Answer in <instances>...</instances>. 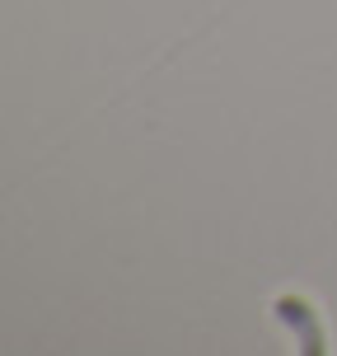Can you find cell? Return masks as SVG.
I'll list each match as a JSON object with an SVG mask.
<instances>
[{
    "mask_svg": "<svg viewBox=\"0 0 337 356\" xmlns=\"http://www.w3.org/2000/svg\"><path fill=\"white\" fill-rule=\"evenodd\" d=\"M277 319L295 333V347H300L304 356H323V352H328L323 319H319V309L304 300V296H281V300H277Z\"/></svg>",
    "mask_w": 337,
    "mask_h": 356,
    "instance_id": "obj_1",
    "label": "cell"
}]
</instances>
